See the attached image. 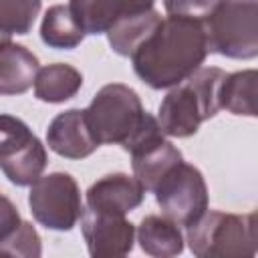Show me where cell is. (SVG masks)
Wrapping results in <instances>:
<instances>
[{
  "instance_id": "cell-1",
  "label": "cell",
  "mask_w": 258,
  "mask_h": 258,
  "mask_svg": "<svg viewBox=\"0 0 258 258\" xmlns=\"http://www.w3.org/2000/svg\"><path fill=\"white\" fill-rule=\"evenodd\" d=\"M210 54L200 16L169 14L131 54L135 75L151 89H171L198 71Z\"/></svg>"
},
{
  "instance_id": "cell-2",
  "label": "cell",
  "mask_w": 258,
  "mask_h": 258,
  "mask_svg": "<svg viewBox=\"0 0 258 258\" xmlns=\"http://www.w3.org/2000/svg\"><path fill=\"white\" fill-rule=\"evenodd\" d=\"M85 113L99 145H121L127 153L163 135L157 119L143 109L139 95L123 83L101 87Z\"/></svg>"
},
{
  "instance_id": "cell-3",
  "label": "cell",
  "mask_w": 258,
  "mask_h": 258,
  "mask_svg": "<svg viewBox=\"0 0 258 258\" xmlns=\"http://www.w3.org/2000/svg\"><path fill=\"white\" fill-rule=\"evenodd\" d=\"M226 75L218 67H200L185 81L171 87L157 113L163 135L183 139L198 133L200 125L220 111V87Z\"/></svg>"
},
{
  "instance_id": "cell-4",
  "label": "cell",
  "mask_w": 258,
  "mask_h": 258,
  "mask_svg": "<svg viewBox=\"0 0 258 258\" xmlns=\"http://www.w3.org/2000/svg\"><path fill=\"white\" fill-rule=\"evenodd\" d=\"M185 242L198 258H250L258 250L256 214L206 210L187 226Z\"/></svg>"
},
{
  "instance_id": "cell-5",
  "label": "cell",
  "mask_w": 258,
  "mask_h": 258,
  "mask_svg": "<svg viewBox=\"0 0 258 258\" xmlns=\"http://www.w3.org/2000/svg\"><path fill=\"white\" fill-rule=\"evenodd\" d=\"M202 22L210 52L236 60L256 58L258 0H214Z\"/></svg>"
},
{
  "instance_id": "cell-6",
  "label": "cell",
  "mask_w": 258,
  "mask_h": 258,
  "mask_svg": "<svg viewBox=\"0 0 258 258\" xmlns=\"http://www.w3.org/2000/svg\"><path fill=\"white\" fill-rule=\"evenodd\" d=\"M28 206L32 218L54 232H69L83 214L81 189L71 173L54 171L30 183Z\"/></svg>"
},
{
  "instance_id": "cell-7",
  "label": "cell",
  "mask_w": 258,
  "mask_h": 258,
  "mask_svg": "<svg viewBox=\"0 0 258 258\" xmlns=\"http://www.w3.org/2000/svg\"><path fill=\"white\" fill-rule=\"evenodd\" d=\"M161 214L177 226L194 224L208 210V185L202 171L183 159L173 165L153 187Z\"/></svg>"
},
{
  "instance_id": "cell-8",
  "label": "cell",
  "mask_w": 258,
  "mask_h": 258,
  "mask_svg": "<svg viewBox=\"0 0 258 258\" xmlns=\"http://www.w3.org/2000/svg\"><path fill=\"white\" fill-rule=\"evenodd\" d=\"M81 230L87 242V250L93 258H117L133 250L135 226L125 216L97 212L83 208Z\"/></svg>"
},
{
  "instance_id": "cell-9",
  "label": "cell",
  "mask_w": 258,
  "mask_h": 258,
  "mask_svg": "<svg viewBox=\"0 0 258 258\" xmlns=\"http://www.w3.org/2000/svg\"><path fill=\"white\" fill-rule=\"evenodd\" d=\"M46 145L67 159H85L101 147L91 131L85 109H67L58 113L48 123Z\"/></svg>"
},
{
  "instance_id": "cell-10",
  "label": "cell",
  "mask_w": 258,
  "mask_h": 258,
  "mask_svg": "<svg viewBox=\"0 0 258 258\" xmlns=\"http://www.w3.org/2000/svg\"><path fill=\"white\" fill-rule=\"evenodd\" d=\"M145 187L135 175L129 173H107L87 189V208L97 212L125 216L141 206Z\"/></svg>"
},
{
  "instance_id": "cell-11",
  "label": "cell",
  "mask_w": 258,
  "mask_h": 258,
  "mask_svg": "<svg viewBox=\"0 0 258 258\" xmlns=\"http://www.w3.org/2000/svg\"><path fill=\"white\" fill-rule=\"evenodd\" d=\"M40 62L34 52L12 40L0 42V93L22 95L36 79Z\"/></svg>"
},
{
  "instance_id": "cell-12",
  "label": "cell",
  "mask_w": 258,
  "mask_h": 258,
  "mask_svg": "<svg viewBox=\"0 0 258 258\" xmlns=\"http://www.w3.org/2000/svg\"><path fill=\"white\" fill-rule=\"evenodd\" d=\"M131 165H133V175L139 179V183L145 187V191H153L157 181L173 167L177 165L183 155L181 151L165 139V135L141 145L131 153Z\"/></svg>"
},
{
  "instance_id": "cell-13",
  "label": "cell",
  "mask_w": 258,
  "mask_h": 258,
  "mask_svg": "<svg viewBox=\"0 0 258 258\" xmlns=\"http://www.w3.org/2000/svg\"><path fill=\"white\" fill-rule=\"evenodd\" d=\"M159 20L161 14L155 8L121 14L105 32L113 52H117L119 56H131L139 48V44L155 30Z\"/></svg>"
},
{
  "instance_id": "cell-14",
  "label": "cell",
  "mask_w": 258,
  "mask_h": 258,
  "mask_svg": "<svg viewBox=\"0 0 258 258\" xmlns=\"http://www.w3.org/2000/svg\"><path fill=\"white\" fill-rule=\"evenodd\" d=\"M135 238L141 250L155 258H171L183 252V234L175 222L161 216H145L137 230Z\"/></svg>"
},
{
  "instance_id": "cell-15",
  "label": "cell",
  "mask_w": 258,
  "mask_h": 258,
  "mask_svg": "<svg viewBox=\"0 0 258 258\" xmlns=\"http://www.w3.org/2000/svg\"><path fill=\"white\" fill-rule=\"evenodd\" d=\"M46 163V149L36 135L14 151L0 155V169L14 185H30L32 181H36L42 175Z\"/></svg>"
},
{
  "instance_id": "cell-16",
  "label": "cell",
  "mask_w": 258,
  "mask_h": 258,
  "mask_svg": "<svg viewBox=\"0 0 258 258\" xmlns=\"http://www.w3.org/2000/svg\"><path fill=\"white\" fill-rule=\"evenodd\" d=\"M83 87V75L67 62H52L38 69L34 79V97L44 103H64Z\"/></svg>"
},
{
  "instance_id": "cell-17",
  "label": "cell",
  "mask_w": 258,
  "mask_h": 258,
  "mask_svg": "<svg viewBox=\"0 0 258 258\" xmlns=\"http://www.w3.org/2000/svg\"><path fill=\"white\" fill-rule=\"evenodd\" d=\"M40 38L50 48L71 50V48H77L83 42L85 30L75 20L69 4H54L42 16Z\"/></svg>"
},
{
  "instance_id": "cell-18",
  "label": "cell",
  "mask_w": 258,
  "mask_h": 258,
  "mask_svg": "<svg viewBox=\"0 0 258 258\" xmlns=\"http://www.w3.org/2000/svg\"><path fill=\"white\" fill-rule=\"evenodd\" d=\"M256 69L228 73L220 87V109L232 115L256 117Z\"/></svg>"
},
{
  "instance_id": "cell-19",
  "label": "cell",
  "mask_w": 258,
  "mask_h": 258,
  "mask_svg": "<svg viewBox=\"0 0 258 258\" xmlns=\"http://www.w3.org/2000/svg\"><path fill=\"white\" fill-rule=\"evenodd\" d=\"M69 8L85 34H105L123 12V0H69Z\"/></svg>"
},
{
  "instance_id": "cell-20",
  "label": "cell",
  "mask_w": 258,
  "mask_h": 258,
  "mask_svg": "<svg viewBox=\"0 0 258 258\" xmlns=\"http://www.w3.org/2000/svg\"><path fill=\"white\" fill-rule=\"evenodd\" d=\"M42 0H0V40L28 34L40 12Z\"/></svg>"
},
{
  "instance_id": "cell-21",
  "label": "cell",
  "mask_w": 258,
  "mask_h": 258,
  "mask_svg": "<svg viewBox=\"0 0 258 258\" xmlns=\"http://www.w3.org/2000/svg\"><path fill=\"white\" fill-rule=\"evenodd\" d=\"M0 254L6 256H24L38 258L42 254V244L36 228L30 222H20L8 236L0 240Z\"/></svg>"
},
{
  "instance_id": "cell-22",
  "label": "cell",
  "mask_w": 258,
  "mask_h": 258,
  "mask_svg": "<svg viewBox=\"0 0 258 258\" xmlns=\"http://www.w3.org/2000/svg\"><path fill=\"white\" fill-rule=\"evenodd\" d=\"M32 137L34 133L22 119L14 115H0V155L14 151Z\"/></svg>"
},
{
  "instance_id": "cell-23",
  "label": "cell",
  "mask_w": 258,
  "mask_h": 258,
  "mask_svg": "<svg viewBox=\"0 0 258 258\" xmlns=\"http://www.w3.org/2000/svg\"><path fill=\"white\" fill-rule=\"evenodd\" d=\"M214 0H163L167 14H181V16H204Z\"/></svg>"
},
{
  "instance_id": "cell-24",
  "label": "cell",
  "mask_w": 258,
  "mask_h": 258,
  "mask_svg": "<svg viewBox=\"0 0 258 258\" xmlns=\"http://www.w3.org/2000/svg\"><path fill=\"white\" fill-rule=\"evenodd\" d=\"M20 222L22 220H20V214H18L16 206L6 196L0 194V240L4 236H8Z\"/></svg>"
}]
</instances>
